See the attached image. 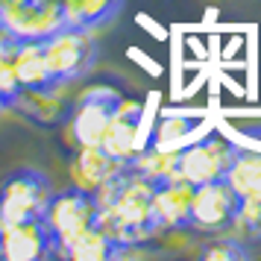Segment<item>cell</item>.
Masks as SVG:
<instances>
[{"mask_svg":"<svg viewBox=\"0 0 261 261\" xmlns=\"http://www.w3.org/2000/svg\"><path fill=\"white\" fill-rule=\"evenodd\" d=\"M100 200V220L97 223L123 244H144L147 238L159 235L153 217V182L132 173L123 165L97 191Z\"/></svg>","mask_w":261,"mask_h":261,"instance_id":"obj_1","label":"cell"},{"mask_svg":"<svg viewBox=\"0 0 261 261\" xmlns=\"http://www.w3.org/2000/svg\"><path fill=\"white\" fill-rule=\"evenodd\" d=\"M53 179L38 167H15L0 182V229L38 220L53 197Z\"/></svg>","mask_w":261,"mask_h":261,"instance_id":"obj_2","label":"cell"},{"mask_svg":"<svg viewBox=\"0 0 261 261\" xmlns=\"http://www.w3.org/2000/svg\"><path fill=\"white\" fill-rule=\"evenodd\" d=\"M41 220L47 223L53 244H56V252H59V247H65L68 241L83 235L85 229L97 226V220H100V200H97V194L71 182L68 188L53 191Z\"/></svg>","mask_w":261,"mask_h":261,"instance_id":"obj_3","label":"cell"},{"mask_svg":"<svg viewBox=\"0 0 261 261\" xmlns=\"http://www.w3.org/2000/svg\"><path fill=\"white\" fill-rule=\"evenodd\" d=\"M41 44H44L50 73H53V80H56L59 88L73 83V80H83L97 62L94 30H85V27L68 24L62 30H56L50 38H44Z\"/></svg>","mask_w":261,"mask_h":261,"instance_id":"obj_4","label":"cell"},{"mask_svg":"<svg viewBox=\"0 0 261 261\" xmlns=\"http://www.w3.org/2000/svg\"><path fill=\"white\" fill-rule=\"evenodd\" d=\"M235 153V141H229L220 132L197 135L176 153V176L188 179L191 185H205L214 179H226L229 162Z\"/></svg>","mask_w":261,"mask_h":261,"instance_id":"obj_5","label":"cell"},{"mask_svg":"<svg viewBox=\"0 0 261 261\" xmlns=\"http://www.w3.org/2000/svg\"><path fill=\"white\" fill-rule=\"evenodd\" d=\"M0 24L21 44V41L50 38L56 30L68 27V18H65L62 0H18V3H6Z\"/></svg>","mask_w":261,"mask_h":261,"instance_id":"obj_6","label":"cell"},{"mask_svg":"<svg viewBox=\"0 0 261 261\" xmlns=\"http://www.w3.org/2000/svg\"><path fill=\"white\" fill-rule=\"evenodd\" d=\"M238 208H241V200L226 179L197 185L194 202H191V232H202V235L232 232Z\"/></svg>","mask_w":261,"mask_h":261,"instance_id":"obj_7","label":"cell"},{"mask_svg":"<svg viewBox=\"0 0 261 261\" xmlns=\"http://www.w3.org/2000/svg\"><path fill=\"white\" fill-rule=\"evenodd\" d=\"M120 103H123V97L118 91H112V88L85 91L73 103V112H71V138L76 141V147H83V144H100L109 120L118 112Z\"/></svg>","mask_w":261,"mask_h":261,"instance_id":"obj_8","label":"cell"},{"mask_svg":"<svg viewBox=\"0 0 261 261\" xmlns=\"http://www.w3.org/2000/svg\"><path fill=\"white\" fill-rule=\"evenodd\" d=\"M194 188L188 179L167 176L153 182V217L159 232H191Z\"/></svg>","mask_w":261,"mask_h":261,"instance_id":"obj_9","label":"cell"},{"mask_svg":"<svg viewBox=\"0 0 261 261\" xmlns=\"http://www.w3.org/2000/svg\"><path fill=\"white\" fill-rule=\"evenodd\" d=\"M53 255H56V244L41 217L0 229V258L3 261H44Z\"/></svg>","mask_w":261,"mask_h":261,"instance_id":"obj_10","label":"cell"},{"mask_svg":"<svg viewBox=\"0 0 261 261\" xmlns=\"http://www.w3.org/2000/svg\"><path fill=\"white\" fill-rule=\"evenodd\" d=\"M9 62H12L15 80L21 85L24 97H50L53 91H59V85H56L53 73H50L41 41H21V44H15V50L9 53Z\"/></svg>","mask_w":261,"mask_h":261,"instance_id":"obj_11","label":"cell"},{"mask_svg":"<svg viewBox=\"0 0 261 261\" xmlns=\"http://www.w3.org/2000/svg\"><path fill=\"white\" fill-rule=\"evenodd\" d=\"M141 123H144V109L132 100H123L118 106V112L112 115L106 132L100 138V147L106 150L109 155H115L118 162H129L132 155L138 153V132H141Z\"/></svg>","mask_w":261,"mask_h":261,"instance_id":"obj_12","label":"cell"},{"mask_svg":"<svg viewBox=\"0 0 261 261\" xmlns=\"http://www.w3.org/2000/svg\"><path fill=\"white\" fill-rule=\"evenodd\" d=\"M120 167H123V162L109 155L100 144H83V147H76V155L71 162V182L97 194Z\"/></svg>","mask_w":261,"mask_h":261,"instance_id":"obj_13","label":"cell"},{"mask_svg":"<svg viewBox=\"0 0 261 261\" xmlns=\"http://www.w3.org/2000/svg\"><path fill=\"white\" fill-rule=\"evenodd\" d=\"M129 244L118 241L115 235H109L103 226L97 223L91 229H85L83 235H76L73 241H68L65 247H59V258H71V261H112L120 258L129 252Z\"/></svg>","mask_w":261,"mask_h":261,"instance_id":"obj_14","label":"cell"},{"mask_svg":"<svg viewBox=\"0 0 261 261\" xmlns=\"http://www.w3.org/2000/svg\"><path fill=\"white\" fill-rule=\"evenodd\" d=\"M226 182L232 185L241 202H261V150H249L235 144V153L226 170Z\"/></svg>","mask_w":261,"mask_h":261,"instance_id":"obj_15","label":"cell"},{"mask_svg":"<svg viewBox=\"0 0 261 261\" xmlns=\"http://www.w3.org/2000/svg\"><path fill=\"white\" fill-rule=\"evenodd\" d=\"M194 132H197V120L191 118V115L162 112V118L155 120L147 144H153L155 150H165V153H179L185 144H191L197 138Z\"/></svg>","mask_w":261,"mask_h":261,"instance_id":"obj_16","label":"cell"},{"mask_svg":"<svg viewBox=\"0 0 261 261\" xmlns=\"http://www.w3.org/2000/svg\"><path fill=\"white\" fill-rule=\"evenodd\" d=\"M62 6H65L68 24L97 30L120 12L123 0H62Z\"/></svg>","mask_w":261,"mask_h":261,"instance_id":"obj_17","label":"cell"},{"mask_svg":"<svg viewBox=\"0 0 261 261\" xmlns=\"http://www.w3.org/2000/svg\"><path fill=\"white\" fill-rule=\"evenodd\" d=\"M200 258L205 261H247L252 258V247L241 241L235 232H217L200 249Z\"/></svg>","mask_w":261,"mask_h":261,"instance_id":"obj_18","label":"cell"},{"mask_svg":"<svg viewBox=\"0 0 261 261\" xmlns=\"http://www.w3.org/2000/svg\"><path fill=\"white\" fill-rule=\"evenodd\" d=\"M232 232L241 241H247L249 247L261 244V202H241L238 217L232 223Z\"/></svg>","mask_w":261,"mask_h":261,"instance_id":"obj_19","label":"cell"},{"mask_svg":"<svg viewBox=\"0 0 261 261\" xmlns=\"http://www.w3.org/2000/svg\"><path fill=\"white\" fill-rule=\"evenodd\" d=\"M21 100H24V91L15 80L12 62H9V56H0V103H3V109H15Z\"/></svg>","mask_w":261,"mask_h":261,"instance_id":"obj_20","label":"cell"},{"mask_svg":"<svg viewBox=\"0 0 261 261\" xmlns=\"http://www.w3.org/2000/svg\"><path fill=\"white\" fill-rule=\"evenodd\" d=\"M15 44H18V41L9 36V30H6V27L0 24V56H9V53L15 50Z\"/></svg>","mask_w":261,"mask_h":261,"instance_id":"obj_21","label":"cell"},{"mask_svg":"<svg viewBox=\"0 0 261 261\" xmlns=\"http://www.w3.org/2000/svg\"><path fill=\"white\" fill-rule=\"evenodd\" d=\"M6 3H9V0H0V15H3V9H6Z\"/></svg>","mask_w":261,"mask_h":261,"instance_id":"obj_22","label":"cell"},{"mask_svg":"<svg viewBox=\"0 0 261 261\" xmlns=\"http://www.w3.org/2000/svg\"><path fill=\"white\" fill-rule=\"evenodd\" d=\"M3 112H6V109H3V103H0V115H3Z\"/></svg>","mask_w":261,"mask_h":261,"instance_id":"obj_23","label":"cell"},{"mask_svg":"<svg viewBox=\"0 0 261 261\" xmlns=\"http://www.w3.org/2000/svg\"><path fill=\"white\" fill-rule=\"evenodd\" d=\"M9 3H18V0H9Z\"/></svg>","mask_w":261,"mask_h":261,"instance_id":"obj_24","label":"cell"},{"mask_svg":"<svg viewBox=\"0 0 261 261\" xmlns=\"http://www.w3.org/2000/svg\"><path fill=\"white\" fill-rule=\"evenodd\" d=\"M0 261H3V258H0Z\"/></svg>","mask_w":261,"mask_h":261,"instance_id":"obj_25","label":"cell"}]
</instances>
